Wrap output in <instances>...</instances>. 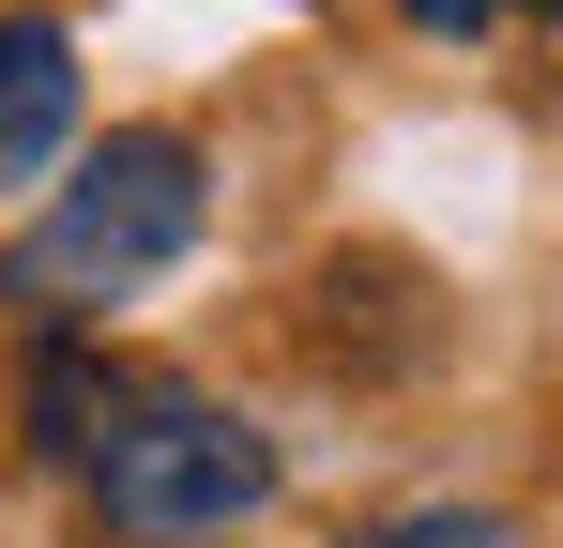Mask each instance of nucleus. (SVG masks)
I'll use <instances>...</instances> for the list:
<instances>
[{"label": "nucleus", "instance_id": "7ed1b4c3", "mask_svg": "<svg viewBox=\"0 0 563 548\" xmlns=\"http://www.w3.org/2000/svg\"><path fill=\"white\" fill-rule=\"evenodd\" d=\"M77 153V46L62 15H0V183H46Z\"/></svg>", "mask_w": 563, "mask_h": 548}, {"label": "nucleus", "instance_id": "f03ea898", "mask_svg": "<svg viewBox=\"0 0 563 548\" xmlns=\"http://www.w3.org/2000/svg\"><path fill=\"white\" fill-rule=\"evenodd\" d=\"M92 503L137 548H213L275 503V427H244L229 396H122L92 427Z\"/></svg>", "mask_w": 563, "mask_h": 548}, {"label": "nucleus", "instance_id": "f257e3e1", "mask_svg": "<svg viewBox=\"0 0 563 548\" xmlns=\"http://www.w3.org/2000/svg\"><path fill=\"white\" fill-rule=\"evenodd\" d=\"M198 213H213L198 138H168V122H122V138H107V153H77V183L31 213L15 289H31V305H122V289H153V274L198 244Z\"/></svg>", "mask_w": 563, "mask_h": 548}, {"label": "nucleus", "instance_id": "20e7f679", "mask_svg": "<svg viewBox=\"0 0 563 548\" xmlns=\"http://www.w3.org/2000/svg\"><path fill=\"white\" fill-rule=\"evenodd\" d=\"M366 548H518L503 518H472V503H427V518H380Z\"/></svg>", "mask_w": 563, "mask_h": 548}, {"label": "nucleus", "instance_id": "39448f33", "mask_svg": "<svg viewBox=\"0 0 563 548\" xmlns=\"http://www.w3.org/2000/svg\"><path fill=\"white\" fill-rule=\"evenodd\" d=\"M427 31H487V15H563V0H411Z\"/></svg>", "mask_w": 563, "mask_h": 548}]
</instances>
